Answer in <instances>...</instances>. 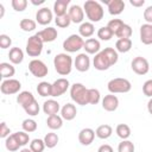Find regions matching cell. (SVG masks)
<instances>
[{
	"label": "cell",
	"mask_w": 152,
	"mask_h": 152,
	"mask_svg": "<svg viewBox=\"0 0 152 152\" xmlns=\"http://www.w3.org/2000/svg\"><path fill=\"white\" fill-rule=\"evenodd\" d=\"M37 93H38L42 97L51 96V83H49V82H46V81L39 82L38 86H37Z\"/></svg>",
	"instance_id": "1f68e13d"
},
{
	"label": "cell",
	"mask_w": 152,
	"mask_h": 152,
	"mask_svg": "<svg viewBox=\"0 0 152 152\" xmlns=\"http://www.w3.org/2000/svg\"><path fill=\"white\" fill-rule=\"evenodd\" d=\"M83 10L86 12L87 18L90 20V23H97L103 18V7L99 1L95 0H88L83 5Z\"/></svg>",
	"instance_id": "7a4b0ae2"
},
{
	"label": "cell",
	"mask_w": 152,
	"mask_h": 152,
	"mask_svg": "<svg viewBox=\"0 0 152 152\" xmlns=\"http://www.w3.org/2000/svg\"><path fill=\"white\" fill-rule=\"evenodd\" d=\"M20 89H21V83L18 80H15V78L4 80L1 82V86H0V90L5 95L17 94V93H19Z\"/></svg>",
	"instance_id": "ba28073f"
},
{
	"label": "cell",
	"mask_w": 152,
	"mask_h": 152,
	"mask_svg": "<svg viewBox=\"0 0 152 152\" xmlns=\"http://www.w3.org/2000/svg\"><path fill=\"white\" fill-rule=\"evenodd\" d=\"M12 7L17 12H23L27 7V0H12Z\"/></svg>",
	"instance_id": "7dc6e473"
},
{
	"label": "cell",
	"mask_w": 152,
	"mask_h": 152,
	"mask_svg": "<svg viewBox=\"0 0 152 152\" xmlns=\"http://www.w3.org/2000/svg\"><path fill=\"white\" fill-rule=\"evenodd\" d=\"M10 62L13 64H20L24 61V52L20 48H12L8 52Z\"/></svg>",
	"instance_id": "484cf974"
},
{
	"label": "cell",
	"mask_w": 152,
	"mask_h": 152,
	"mask_svg": "<svg viewBox=\"0 0 152 152\" xmlns=\"http://www.w3.org/2000/svg\"><path fill=\"white\" fill-rule=\"evenodd\" d=\"M103 52L107 55V57L109 58V61L112 62L113 65L118 62L119 55H118V51H116L115 49H113V48H104V49H103Z\"/></svg>",
	"instance_id": "f6af8a7d"
},
{
	"label": "cell",
	"mask_w": 152,
	"mask_h": 152,
	"mask_svg": "<svg viewBox=\"0 0 152 152\" xmlns=\"http://www.w3.org/2000/svg\"><path fill=\"white\" fill-rule=\"evenodd\" d=\"M45 2V0H39V1H36V0H31V4L32 5H36V6H38V5H42V4H44Z\"/></svg>",
	"instance_id": "9f6ffc18"
},
{
	"label": "cell",
	"mask_w": 152,
	"mask_h": 152,
	"mask_svg": "<svg viewBox=\"0 0 152 152\" xmlns=\"http://www.w3.org/2000/svg\"><path fill=\"white\" fill-rule=\"evenodd\" d=\"M12 44V39L7 34H0V48L1 49H7Z\"/></svg>",
	"instance_id": "c3c4849f"
},
{
	"label": "cell",
	"mask_w": 152,
	"mask_h": 152,
	"mask_svg": "<svg viewBox=\"0 0 152 152\" xmlns=\"http://www.w3.org/2000/svg\"><path fill=\"white\" fill-rule=\"evenodd\" d=\"M5 146H6V148H7L8 151H11V152L18 151L19 147H21L20 144L18 142V140L15 139L14 134H11L10 137L6 138V140H5Z\"/></svg>",
	"instance_id": "d6a6232c"
},
{
	"label": "cell",
	"mask_w": 152,
	"mask_h": 152,
	"mask_svg": "<svg viewBox=\"0 0 152 152\" xmlns=\"http://www.w3.org/2000/svg\"><path fill=\"white\" fill-rule=\"evenodd\" d=\"M103 2L108 6V12L112 15H119L125 10V2L122 0H103Z\"/></svg>",
	"instance_id": "4fadbf2b"
},
{
	"label": "cell",
	"mask_w": 152,
	"mask_h": 152,
	"mask_svg": "<svg viewBox=\"0 0 152 152\" xmlns=\"http://www.w3.org/2000/svg\"><path fill=\"white\" fill-rule=\"evenodd\" d=\"M112 133H113V128H112V126H109V125H107V124L100 125V126L96 128V131H95L96 137L100 138V139H108V138L112 135Z\"/></svg>",
	"instance_id": "f546056e"
},
{
	"label": "cell",
	"mask_w": 152,
	"mask_h": 152,
	"mask_svg": "<svg viewBox=\"0 0 152 152\" xmlns=\"http://www.w3.org/2000/svg\"><path fill=\"white\" fill-rule=\"evenodd\" d=\"M70 97L80 106L88 104V88H86L82 83H74L72 86H70Z\"/></svg>",
	"instance_id": "3957f363"
},
{
	"label": "cell",
	"mask_w": 152,
	"mask_h": 152,
	"mask_svg": "<svg viewBox=\"0 0 152 152\" xmlns=\"http://www.w3.org/2000/svg\"><path fill=\"white\" fill-rule=\"evenodd\" d=\"M95 131L89 128V127H86L80 131L78 133V141L81 142V145L83 146H89L93 141H94V138H95Z\"/></svg>",
	"instance_id": "5bb4252c"
},
{
	"label": "cell",
	"mask_w": 152,
	"mask_h": 152,
	"mask_svg": "<svg viewBox=\"0 0 152 152\" xmlns=\"http://www.w3.org/2000/svg\"><path fill=\"white\" fill-rule=\"evenodd\" d=\"M97 152H114V151H113V147H112L110 145L103 144V145H101V146L97 148Z\"/></svg>",
	"instance_id": "f5cc1de1"
},
{
	"label": "cell",
	"mask_w": 152,
	"mask_h": 152,
	"mask_svg": "<svg viewBox=\"0 0 152 152\" xmlns=\"http://www.w3.org/2000/svg\"><path fill=\"white\" fill-rule=\"evenodd\" d=\"M19 26H20V28H21L24 32H32V31H34V30H36L37 24H36V21H34V20L25 18V19H21V20H20Z\"/></svg>",
	"instance_id": "836d02e7"
},
{
	"label": "cell",
	"mask_w": 152,
	"mask_h": 152,
	"mask_svg": "<svg viewBox=\"0 0 152 152\" xmlns=\"http://www.w3.org/2000/svg\"><path fill=\"white\" fill-rule=\"evenodd\" d=\"M74 65H75L76 70H78L80 72H86L90 68V58L88 57V55L86 52L78 53L74 61Z\"/></svg>",
	"instance_id": "7c38bea8"
},
{
	"label": "cell",
	"mask_w": 152,
	"mask_h": 152,
	"mask_svg": "<svg viewBox=\"0 0 152 152\" xmlns=\"http://www.w3.org/2000/svg\"><path fill=\"white\" fill-rule=\"evenodd\" d=\"M70 87V83L66 78L61 77L57 78L52 84H51V96L53 97H58L61 95H63Z\"/></svg>",
	"instance_id": "30bf717a"
},
{
	"label": "cell",
	"mask_w": 152,
	"mask_h": 152,
	"mask_svg": "<svg viewBox=\"0 0 152 152\" xmlns=\"http://www.w3.org/2000/svg\"><path fill=\"white\" fill-rule=\"evenodd\" d=\"M36 20L40 25H48L52 20V12L49 7H42L36 13Z\"/></svg>",
	"instance_id": "9a60e30c"
},
{
	"label": "cell",
	"mask_w": 152,
	"mask_h": 152,
	"mask_svg": "<svg viewBox=\"0 0 152 152\" xmlns=\"http://www.w3.org/2000/svg\"><path fill=\"white\" fill-rule=\"evenodd\" d=\"M83 49L86 50L87 53L89 55H96L100 52V49H101V44L97 39L95 38H89L84 42V46Z\"/></svg>",
	"instance_id": "7402d4cb"
},
{
	"label": "cell",
	"mask_w": 152,
	"mask_h": 152,
	"mask_svg": "<svg viewBox=\"0 0 152 152\" xmlns=\"http://www.w3.org/2000/svg\"><path fill=\"white\" fill-rule=\"evenodd\" d=\"M131 68L137 75H146L150 70V64L145 57L138 56V57L133 58V61L131 63Z\"/></svg>",
	"instance_id": "9c48e42d"
},
{
	"label": "cell",
	"mask_w": 152,
	"mask_h": 152,
	"mask_svg": "<svg viewBox=\"0 0 152 152\" xmlns=\"http://www.w3.org/2000/svg\"><path fill=\"white\" fill-rule=\"evenodd\" d=\"M132 88L131 82L127 78H122V77H116L113 78L108 82L107 84V89L110 94H124V93H128Z\"/></svg>",
	"instance_id": "277c9868"
},
{
	"label": "cell",
	"mask_w": 152,
	"mask_h": 152,
	"mask_svg": "<svg viewBox=\"0 0 152 152\" xmlns=\"http://www.w3.org/2000/svg\"><path fill=\"white\" fill-rule=\"evenodd\" d=\"M84 46V40L80 34H71L63 42V49L66 52H77Z\"/></svg>",
	"instance_id": "8992f818"
},
{
	"label": "cell",
	"mask_w": 152,
	"mask_h": 152,
	"mask_svg": "<svg viewBox=\"0 0 152 152\" xmlns=\"http://www.w3.org/2000/svg\"><path fill=\"white\" fill-rule=\"evenodd\" d=\"M28 70L30 72L37 77V78H42V77H45L49 72V69L46 66V64L40 61V59H32L30 63H28Z\"/></svg>",
	"instance_id": "52a82bcc"
},
{
	"label": "cell",
	"mask_w": 152,
	"mask_h": 152,
	"mask_svg": "<svg viewBox=\"0 0 152 152\" xmlns=\"http://www.w3.org/2000/svg\"><path fill=\"white\" fill-rule=\"evenodd\" d=\"M100 99H101V94L97 89L95 88H90L88 89V100H89V103L90 104H96L100 102Z\"/></svg>",
	"instance_id": "74e56055"
},
{
	"label": "cell",
	"mask_w": 152,
	"mask_h": 152,
	"mask_svg": "<svg viewBox=\"0 0 152 152\" xmlns=\"http://www.w3.org/2000/svg\"><path fill=\"white\" fill-rule=\"evenodd\" d=\"M21 127L26 133H32L37 129V122L33 119H25L21 124Z\"/></svg>",
	"instance_id": "ab89813d"
},
{
	"label": "cell",
	"mask_w": 152,
	"mask_h": 152,
	"mask_svg": "<svg viewBox=\"0 0 152 152\" xmlns=\"http://www.w3.org/2000/svg\"><path fill=\"white\" fill-rule=\"evenodd\" d=\"M4 13H5V8H4V5L0 4V18L4 17Z\"/></svg>",
	"instance_id": "6f0895ef"
},
{
	"label": "cell",
	"mask_w": 152,
	"mask_h": 152,
	"mask_svg": "<svg viewBox=\"0 0 152 152\" xmlns=\"http://www.w3.org/2000/svg\"><path fill=\"white\" fill-rule=\"evenodd\" d=\"M20 152H32V151H31V148H30V147H28V148H27V147H24V148H21V150H20Z\"/></svg>",
	"instance_id": "680465c9"
},
{
	"label": "cell",
	"mask_w": 152,
	"mask_h": 152,
	"mask_svg": "<svg viewBox=\"0 0 152 152\" xmlns=\"http://www.w3.org/2000/svg\"><path fill=\"white\" fill-rule=\"evenodd\" d=\"M24 110L26 112V114H28V115H31V116L38 115V113H39V104H38V102H37V100L33 101V102H32L31 104H28L27 107H25Z\"/></svg>",
	"instance_id": "bcb514c9"
},
{
	"label": "cell",
	"mask_w": 152,
	"mask_h": 152,
	"mask_svg": "<svg viewBox=\"0 0 152 152\" xmlns=\"http://www.w3.org/2000/svg\"><path fill=\"white\" fill-rule=\"evenodd\" d=\"M129 4L134 7H141L145 4V0H129Z\"/></svg>",
	"instance_id": "db71d44e"
},
{
	"label": "cell",
	"mask_w": 152,
	"mask_h": 152,
	"mask_svg": "<svg viewBox=\"0 0 152 152\" xmlns=\"http://www.w3.org/2000/svg\"><path fill=\"white\" fill-rule=\"evenodd\" d=\"M113 36L114 34H113V32L110 31V28L108 26H102L97 31V38H100L101 40H109Z\"/></svg>",
	"instance_id": "8d00e7d4"
},
{
	"label": "cell",
	"mask_w": 152,
	"mask_h": 152,
	"mask_svg": "<svg viewBox=\"0 0 152 152\" xmlns=\"http://www.w3.org/2000/svg\"><path fill=\"white\" fill-rule=\"evenodd\" d=\"M132 49V40L129 38L118 39L115 43V50L121 53H126Z\"/></svg>",
	"instance_id": "83f0119b"
},
{
	"label": "cell",
	"mask_w": 152,
	"mask_h": 152,
	"mask_svg": "<svg viewBox=\"0 0 152 152\" xmlns=\"http://www.w3.org/2000/svg\"><path fill=\"white\" fill-rule=\"evenodd\" d=\"M94 32H95V27H94L93 23H90V21L82 23L78 27V33L82 38H88L89 39V37H91L94 34Z\"/></svg>",
	"instance_id": "cb8c5ba5"
},
{
	"label": "cell",
	"mask_w": 152,
	"mask_h": 152,
	"mask_svg": "<svg viewBox=\"0 0 152 152\" xmlns=\"http://www.w3.org/2000/svg\"><path fill=\"white\" fill-rule=\"evenodd\" d=\"M33 101H36L33 94L31 91H27V90H24V91H20L18 95H17V102L23 107H27L28 104H31Z\"/></svg>",
	"instance_id": "603a6c76"
},
{
	"label": "cell",
	"mask_w": 152,
	"mask_h": 152,
	"mask_svg": "<svg viewBox=\"0 0 152 152\" xmlns=\"http://www.w3.org/2000/svg\"><path fill=\"white\" fill-rule=\"evenodd\" d=\"M69 17H70V20L71 23H75V24H82L83 19H84V10L78 6V5H72L70 8H69Z\"/></svg>",
	"instance_id": "2e32d148"
},
{
	"label": "cell",
	"mask_w": 152,
	"mask_h": 152,
	"mask_svg": "<svg viewBox=\"0 0 152 152\" xmlns=\"http://www.w3.org/2000/svg\"><path fill=\"white\" fill-rule=\"evenodd\" d=\"M115 132L118 137L121 138L122 140H127L131 137V127L126 124H119L115 128Z\"/></svg>",
	"instance_id": "4dcf8cb0"
},
{
	"label": "cell",
	"mask_w": 152,
	"mask_h": 152,
	"mask_svg": "<svg viewBox=\"0 0 152 152\" xmlns=\"http://www.w3.org/2000/svg\"><path fill=\"white\" fill-rule=\"evenodd\" d=\"M93 64H94V68L100 71H104L113 65L112 62L109 61V58L107 57V55L103 52V50H101L99 53L95 55V57L93 59Z\"/></svg>",
	"instance_id": "8fae6325"
},
{
	"label": "cell",
	"mask_w": 152,
	"mask_h": 152,
	"mask_svg": "<svg viewBox=\"0 0 152 152\" xmlns=\"http://www.w3.org/2000/svg\"><path fill=\"white\" fill-rule=\"evenodd\" d=\"M119 39H122V38H129L131 36H132V27L129 26V25H127V24H125L120 30H119V32L115 34Z\"/></svg>",
	"instance_id": "ee69618b"
},
{
	"label": "cell",
	"mask_w": 152,
	"mask_h": 152,
	"mask_svg": "<svg viewBox=\"0 0 152 152\" xmlns=\"http://www.w3.org/2000/svg\"><path fill=\"white\" fill-rule=\"evenodd\" d=\"M37 34L40 37V39L43 40V43H51V42H53L57 38L58 32H57V30L55 27L49 26V27H46V28L37 32Z\"/></svg>",
	"instance_id": "ac0fdd59"
},
{
	"label": "cell",
	"mask_w": 152,
	"mask_h": 152,
	"mask_svg": "<svg viewBox=\"0 0 152 152\" xmlns=\"http://www.w3.org/2000/svg\"><path fill=\"white\" fill-rule=\"evenodd\" d=\"M144 19L146 20V24H152V5L144 11Z\"/></svg>",
	"instance_id": "816d5d0a"
},
{
	"label": "cell",
	"mask_w": 152,
	"mask_h": 152,
	"mask_svg": "<svg viewBox=\"0 0 152 152\" xmlns=\"http://www.w3.org/2000/svg\"><path fill=\"white\" fill-rule=\"evenodd\" d=\"M76 114H77V109L76 106L72 103H65L61 108V116L63 118V120L71 121L76 118Z\"/></svg>",
	"instance_id": "ffe728a7"
},
{
	"label": "cell",
	"mask_w": 152,
	"mask_h": 152,
	"mask_svg": "<svg viewBox=\"0 0 152 152\" xmlns=\"http://www.w3.org/2000/svg\"><path fill=\"white\" fill-rule=\"evenodd\" d=\"M55 23H56V25H57L58 27H61V28H65V27H68V26L71 24V20H70L69 14L66 13V14H64V15L56 17Z\"/></svg>",
	"instance_id": "60d3db41"
},
{
	"label": "cell",
	"mask_w": 152,
	"mask_h": 152,
	"mask_svg": "<svg viewBox=\"0 0 152 152\" xmlns=\"http://www.w3.org/2000/svg\"><path fill=\"white\" fill-rule=\"evenodd\" d=\"M140 40L145 45L152 44V24H142L140 26Z\"/></svg>",
	"instance_id": "d6986e66"
},
{
	"label": "cell",
	"mask_w": 152,
	"mask_h": 152,
	"mask_svg": "<svg viewBox=\"0 0 152 152\" xmlns=\"http://www.w3.org/2000/svg\"><path fill=\"white\" fill-rule=\"evenodd\" d=\"M142 93L147 97H152V80H147L142 86Z\"/></svg>",
	"instance_id": "681fc988"
},
{
	"label": "cell",
	"mask_w": 152,
	"mask_h": 152,
	"mask_svg": "<svg viewBox=\"0 0 152 152\" xmlns=\"http://www.w3.org/2000/svg\"><path fill=\"white\" fill-rule=\"evenodd\" d=\"M46 125L50 129L55 131V129H59L63 126V118L55 114V115H50L46 119Z\"/></svg>",
	"instance_id": "f1b7e54d"
},
{
	"label": "cell",
	"mask_w": 152,
	"mask_h": 152,
	"mask_svg": "<svg viewBox=\"0 0 152 152\" xmlns=\"http://www.w3.org/2000/svg\"><path fill=\"white\" fill-rule=\"evenodd\" d=\"M10 133H11V129L6 125V122H1V126H0V137L1 138H7V137L11 135Z\"/></svg>",
	"instance_id": "f907efd6"
},
{
	"label": "cell",
	"mask_w": 152,
	"mask_h": 152,
	"mask_svg": "<svg viewBox=\"0 0 152 152\" xmlns=\"http://www.w3.org/2000/svg\"><path fill=\"white\" fill-rule=\"evenodd\" d=\"M61 110V106H59V103L56 101V100H48V101H45L44 103H43V112L48 115V116H50V115H55V114H57L58 112Z\"/></svg>",
	"instance_id": "44dd1931"
},
{
	"label": "cell",
	"mask_w": 152,
	"mask_h": 152,
	"mask_svg": "<svg viewBox=\"0 0 152 152\" xmlns=\"http://www.w3.org/2000/svg\"><path fill=\"white\" fill-rule=\"evenodd\" d=\"M43 44H44L43 40L40 39V37L37 33L31 36L26 42V53L30 57L40 56V53L43 51Z\"/></svg>",
	"instance_id": "5b68a950"
},
{
	"label": "cell",
	"mask_w": 152,
	"mask_h": 152,
	"mask_svg": "<svg viewBox=\"0 0 152 152\" xmlns=\"http://www.w3.org/2000/svg\"><path fill=\"white\" fill-rule=\"evenodd\" d=\"M72 58L71 56H69L68 53H58L53 58V66H55V70L62 75V76H66L71 72L72 70Z\"/></svg>",
	"instance_id": "6da1fadb"
},
{
	"label": "cell",
	"mask_w": 152,
	"mask_h": 152,
	"mask_svg": "<svg viewBox=\"0 0 152 152\" xmlns=\"http://www.w3.org/2000/svg\"><path fill=\"white\" fill-rule=\"evenodd\" d=\"M15 139L18 140V142L20 144V146H25L28 144L30 141V137H28V133H26L25 131H21V132H15L13 133Z\"/></svg>",
	"instance_id": "7bdbcfd3"
},
{
	"label": "cell",
	"mask_w": 152,
	"mask_h": 152,
	"mask_svg": "<svg viewBox=\"0 0 152 152\" xmlns=\"http://www.w3.org/2000/svg\"><path fill=\"white\" fill-rule=\"evenodd\" d=\"M119 152H134V144L131 140H122L118 146Z\"/></svg>",
	"instance_id": "b9f144b4"
},
{
	"label": "cell",
	"mask_w": 152,
	"mask_h": 152,
	"mask_svg": "<svg viewBox=\"0 0 152 152\" xmlns=\"http://www.w3.org/2000/svg\"><path fill=\"white\" fill-rule=\"evenodd\" d=\"M70 4V0H57L53 4V13L56 14V17H61L66 14V10L68 6Z\"/></svg>",
	"instance_id": "d4e9b609"
},
{
	"label": "cell",
	"mask_w": 152,
	"mask_h": 152,
	"mask_svg": "<svg viewBox=\"0 0 152 152\" xmlns=\"http://www.w3.org/2000/svg\"><path fill=\"white\" fill-rule=\"evenodd\" d=\"M58 140H59L58 135L53 132H50L44 137V142H45V146L48 148H53L58 144Z\"/></svg>",
	"instance_id": "e575fe53"
},
{
	"label": "cell",
	"mask_w": 152,
	"mask_h": 152,
	"mask_svg": "<svg viewBox=\"0 0 152 152\" xmlns=\"http://www.w3.org/2000/svg\"><path fill=\"white\" fill-rule=\"evenodd\" d=\"M147 110H148V113L152 115V97L148 100V102H147Z\"/></svg>",
	"instance_id": "11a10c76"
},
{
	"label": "cell",
	"mask_w": 152,
	"mask_h": 152,
	"mask_svg": "<svg viewBox=\"0 0 152 152\" xmlns=\"http://www.w3.org/2000/svg\"><path fill=\"white\" fill-rule=\"evenodd\" d=\"M45 142L44 139H33L30 142V148L32 152H43L45 148Z\"/></svg>",
	"instance_id": "d590c367"
},
{
	"label": "cell",
	"mask_w": 152,
	"mask_h": 152,
	"mask_svg": "<svg viewBox=\"0 0 152 152\" xmlns=\"http://www.w3.org/2000/svg\"><path fill=\"white\" fill-rule=\"evenodd\" d=\"M119 107V99L114 94L106 95L102 99V108L107 112H114Z\"/></svg>",
	"instance_id": "e0dca14e"
},
{
	"label": "cell",
	"mask_w": 152,
	"mask_h": 152,
	"mask_svg": "<svg viewBox=\"0 0 152 152\" xmlns=\"http://www.w3.org/2000/svg\"><path fill=\"white\" fill-rule=\"evenodd\" d=\"M125 25V23L121 20V19H112L108 21L107 26L110 28V31L113 32V34H116L119 32V30Z\"/></svg>",
	"instance_id": "f35d334b"
},
{
	"label": "cell",
	"mask_w": 152,
	"mask_h": 152,
	"mask_svg": "<svg viewBox=\"0 0 152 152\" xmlns=\"http://www.w3.org/2000/svg\"><path fill=\"white\" fill-rule=\"evenodd\" d=\"M14 74H15V69L12 64H10L7 62L0 63V75L2 78H5V80L12 78V76H14Z\"/></svg>",
	"instance_id": "4316f807"
}]
</instances>
